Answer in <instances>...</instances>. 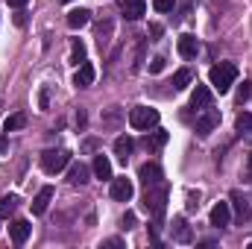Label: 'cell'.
Wrapping results in <instances>:
<instances>
[{"label":"cell","mask_w":252,"mask_h":249,"mask_svg":"<svg viewBox=\"0 0 252 249\" xmlns=\"http://www.w3.org/2000/svg\"><path fill=\"white\" fill-rule=\"evenodd\" d=\"M164 141H167V132H156V138H153V141L147 138V150H156V147H161Z\"/></svg>","instance_id":"484cf974"},{"label":"cell","mask_w":252,"mask_h":249,"mask_svg":"<svg viewBox=\"0 0 252 249\" xmlns=\"http://www.w3.org/2000/svg\"><path fill=\"white\" fill-rule=\"evenodd\" d=\"M62 3H70V0H62Z\"/></svg>","instance_id":"74e56055"},{"label":"cell","mask_w":252,"mask_h":249,"mask_svg":"<svg viewBox=\"0 0 252 249\" xmlns=\"http://www.w3.org/2000/svg\"><path fill=\"white\" fill-rule=\"evenodd\" d=\"M88 21H91V12H88V9H73V12H67V27H70V30H82Z\"/></svg>","instance_id":"4fadbf2b"},{"label":"cell","mask_w":252,"mask_h":249,"mask_svg":"<svg viewBox=\"0 0 252 249\" xmlns=\"http://www.w3.org/2000/svg\"><path fill=\"white\" fill-rule=\"evenodd\" d=\"M190 79H193V73H190L188 67H182V70H176V73H173V88H176V91H182V88H188V85H190Z\"/></svg>","instance_id":"ffe728a7"},{"label":"cell","mask_w":252,"mask_h":249,"mask_svg":"<svg viewBox=\"0 0 252 249\" xmlns=\"http://www.w3.org/2000/svg\"><path fill=\"white\" fill-rule=\"evenodd\" d=\"M118 121H121V112H118V109H112V112L103 118V124H106V126H115Z\"/></svg>","instance_id":"f1b7e54d"},{"label":"cell","mask_w":252,"mask_h":249,"mask_svg":"<svg viewBox=\"0 0 252 249\" xmlns=\"http://www.w3.org/2000/svg\"><path fill=\"white\" fill-rule=\"evenodd\" d=\"M158 124V112L156 109H147V106H135L129 112V126L132 129H150V126Z\"/></svg>","instance_id":"3957f363"},{"label":"cell","mask_w":252,"mask_h":249,"mask_svg":"<svg viewBox=\"0 0 252 249\" xmlns=\"http://www.w3.org/2000/svg\"><path fill=\"white\" fill-rule=\"evenodd\" d=\"M217 124H220V112L205 106V115H202V118H196V132H199V135H208Z\"/></svg>","instance_id":"ba28073f"},{"label":"cell","mask_w":252,"mask_h":249,"mask_svg":"<svg viewBox=\"0 0 252 249\" xmlns=\"http://www.w3.org/2000/svg\"><path fill=\"white\" fill-rule=\"evenodd\" d=\"M121 223H124V229L129 232V229H135V223H138V217H135L132 211H126V214H124V220H121Z\"/></svg>","instance_id":"83f0119b"},{"label":"cell","mask_w":252,"mask_h":249,"mask_svg":"<svg viewBox=\"0 0 252 249\" xmlns=\"http://www.w3.org/2000/svg\"><path fill=\"white\" fill-rule=\"evenodd\" d=\"M132 193H135V187L129 179H112V199H118V202H129L132 199Z\"/></svg>","instance_id":"52a82bcc"},{"label":"cell","mask_w":252,"mask_h":249,"mask_svg":"<svg viewBox=\"0 0 252 249\" xmlns=\"http://www.w3.org/2000/svg\"><path fill=\"white\" fill-rule=\"evenodd\" d=\"M173 238L179 244H188L190 241V229H188V223H185V217H176L173 220Z\"/></svg>","instance_id":"e0dca14e"},{"label":"cell","mask_w":252,"mask_h":249,"mask_svg":"<svg viewBox=\"0 0 252 249\" xmlns=\"http://www.w3.org/2000/svg\"><path fill=\"white\" fill-rule=\"evenodd\" d=\"M190 106H193V109H205V106H211V91H208L205 85H196L193 94H190Z\"/></svg>","instance_id":"5bb4252c"},{"label":"cell","mask_w":252,"mask_h":249,"mask_svg":"<svg viewBox=\"0 0 252 249\" xmlns=\"http://www.w3.org/2000/svg\"><path fill=\"white\" fill-rule=\"evenodd\" d=\"M67 182H70V185H85V182H88V167H85V164H73L70 173H67Z\"/></svg>","instance_id":"ac0fdd59"},{"label":"cell","mask_w":252,"mask_h":249,"mask_svg":"<svg viewBox=\"0 0 252 249\" xmlns=\"http://www.w3.org/2000/svg\"><path fill=\"white\" fill-rule=\"evenodd\" d=\"M70 164V153L67 150H47L44 156H41V167L47 170V173H59Z\"/></svg>","instance_id":"277c9868"},{"label":"cell","mask_w":252,"mask_h":249,"mask_svg":"<svg viewBox=\"0 0 252 249\" xmlns=\"http://www.w3.org/2000/svg\"><path fill=\"white\" fill-rule=\"evenodd\" d=\"M6 150H9V138H0V156H3Z\"/></svg>","instance_id":"836d02e7"},{"label":"cell","mask_w":252,"mask_h":249,"mask_svg":"<svg viewBox=\"0 0 252 249\" xmlns=\"http://www.w3.org/2000/svg\"><path fill=\"white\" fill-rule=\"evenodd\" d=\"M235 126H238V132H252V115L250 112H241L238 121H235Z\"/></svg>","instance_id":"cb8c5ba5"},{"label":"cell","mask_w":252,"mask_h":249,"mask_svg":"<svg viewBox=\"0 0 252 249\" xmlns=\"http://www.w3.org/2000/svg\"><path fill=\"white\" fill-rule=\"evenodd\" d=\"M94 76H97L94 64L82 62V64H79V70H76V76H73V85H76V88H88V85L94 82Z\"/></svg>","instance_id":"9c48e42d"},{"label":"cell","mask_w":252,"mask_h":249,"mask_svg":"<svg viewBox=\"0 0 252 249\" xmlns=\"http://www.w3.org/2000/svg\"><path fill=\"white\" fill-rule=\"evenodd\" d=\"M164 202H167V187L164 185L147 187V193H144V208H147L156 220H161V214H164Z\"/></svg>","instance_id":"7a4b0ae2"},{"label":"cell","mask_w":252,"mask_h":249,"mask_svg":"<svg viewBox=\"0 0 252 249\" xmlns=\"http://www.w3.org/2000/svg\"><path fill=\"white\" fill-rule=\"evenodd\" d=\"M70 62H73V64L85 62V44H82L79 38H73V44H70Z\"/></svg>","instance_id":"44dd1931"},{"label":"cell","mask_w":252,"mask_h":249,"mask_svg":"<svg viewBox=\"0 0 252 249\" xmlns=\"http://www.w3.org/2000/svg\"><path fill=\"white\" fill-rule=\"evenodd\" d=\"M50 199H53V187L44 185L38 193H35V199H32V214H44L47 205H50Z\"/></svg>","instance_id":"30bf717a"},{"label":"cell","mask_w":252,"mask_h":249,"mask_svg":"<svg viewBox=\"0 0 252 249\" xmlns=\"http://www.w3.org/2000/svg\"><path fill=\"white\" fill-rule=\"evenodd\" d=\"M9 232H12V241H15V244L21 247V244H24V241L30 238V232H32V226H30L27 220H15V223L9 226Z\"/></svg>","instance_id":"7c38bea8"},{"label":"cell","mask_w":252,"mask_h":249,"mask_svg":"<svg viewBox=\"0 0 252 249\" xmlns=\"http://www.w3.org/2000/svg\"><path fill=\"white\" fill-rule=\"evenodd\" d=\"M247 176L252 179V153H250V158H247Z\"/></svg>","instance_id":"d590c367"},{"label":"cell","mask_w":252,"mask_h":249,"mask_svg":"<svg viewBox=\"0 0 252 249\" xmlns=\"http://www.w3.org/2000/svg\"><path fill=\"white\" fill-rule=\"evenodd\" d=\"M94 176L97 179H112V161L106 156H97L94 158Z\"/></svg>","instance_id":"2e32d148"},{"label":"cell","mask_w":252,"mask_h":249,"mask_svg":"<svg viewBox=\"0 0 252 249\" xmlns=\"http://www.w3.org/2000/svg\"><path fill=\"white\" fill-rule=\"evenodd\" d=\"M138 179H141V185L144 187L161 185V167H158L156 161H147V164L138 167Z\"/></svg>","instance_id":"5b68a950"},{"label":"cell","mask_w":252,"mask_h":249,"mask_svg":"<svg viewBox=\"0 0 252 249\" xmlns=\"http://www.w3.org/2000/svg\"><path fill=\"white\" fill-rule=\"evenodd\" d=\"M132 150H135V141L129 138V135H121L118 141H115V156L121 158V161H129V156H132Z\"/></svg>","instance_id":"8fae6325"},{"label":"cell","mask_w":252,"mask_h":249,"mask_svg":"<svg viewBox=\"0 0 252 249\" xmlns=\"http://www.w3.org/2000/svg\"><path fill=\"white\" fill-rule=\"evenodd\" d=\"M250 94H252L250 82H244V85H241V91H238V103H244V100H250Z\"/></svg>","instance_id":"f546056e"},{"label":"cell","mask_w":252,"mask_h":249,"mask_svg":"<svg viewBox=\"0 0 252 249\" xmlns=\"http://www.w3.org/2000/svg\"><path fill=\"white\" fill-rule=\"evenodd\" d=\"M161 67H164V59H161V56H156V59L150 62V70H153V73H158Z\"/></svg>","instance_id":"4dcf8cb0"},{"label":"cell","mask_w":252,"mask_h":249,"mask_svg":"<svg viewBox=\"0 0 252 249\" xmlns=\"http://www.w3.org/2000/svg\"><path fill=\"white\" fill-rule=\"evenodd\" d=\"M129 3H135V0H121V6H129Z\"/></svg>","instance_id":"8d00e7d4"},{"label":"cell","mask_w":252,"mask_h":249,"mask_svg":"<svg viewBox=\"0 0 252 249\" xmlns=\"http://www.w3.org/2000/svg\"><path fill=\"white\" fill-rule=\"evenodd\" d=\"M235 79H238V67L232 62H220V64L211 67V85H214V91L226 94L235 85Z\"/></svg>","instance_id":"6da1fadb"},{"label":"cell","mask_w":252,"mask_h":249,"mask_svg":"<svg viewBox=\"0 0 252 249\" xmlns=\"http://www.w3.org/2000/svg\"><path fill=\"white\" fill-rule=\"evenodd\" d=\"M176 6V0H153V9L156 12H170Z\"/></svg>","instance_id":"4316f807"},{"label":"cell","mask_w":252,"mask_h":249,"mask_svg":"<svg viewBox=\"0 0 252 249\" xmlns=\"http://www.w3.org/2000/svg\"><path fill=\"white\" fill-rule=\"evenodd\" d=\"M15 24H18V27H24V24H27V18H24V12H18V15H15Z\"/></svg>","instance_id":"d6a6232c"},{"label":"cell","mask_w":252,"mask_h":249,"mask_svg":"<svg viewBox=\"0 0 252 249\" xmlns=\"http://www.w3.org/2000/svg\"><path fill=\"white\" fill-rule=\"evenodd\" d=\"M24 126H27V115H24V112H18V115L6 118V124H3V132L9 135V132H15V129H24Z\"/></svg>","instance_id":"d6986e66"},{"label":"cell","mask_w":252,"mask_h":249,"mask_svg":"<svg viewBox=\"0 0 252 249\" xmlns=\"http://www.w3.org/2000/svg\"><path fill=\"white\" fill-rule=\"evenodd\" d=\"M211 226H217V229H223V226H229V220H232V205L229 202H217L214 208H211Z\"/></svg>","instance_id":"8992f818"},{"label":"cell","mask_w":252,"mask_h":249,"mask_svg":"<svg viewBox=\"0 0 252 249\" xmlns=\"http://www.w3.org/2000/svg\"><path fill=\"white\" fill-rule=\"evenodd\" d=\"M144 9H147V6H144V0H135V3L124 6V12H126V18H129V21H138V18L144 15Z\"/></svg>","instance_id":"7402d4cb"},{"label":"cell","mask_w":252,"mask_h":249,"mask_svg":"<svg viewBox=\"0 0 252 249\" xmlns=\"http://www.w3.org/2000/svg\"><path fill=\"white\" fill-rule=\"evenodd\" d=\"M232 199H235V208H238V214H241V217H247V214H250V205H247V199H241V193H232Z\"/></svg>","instance_id":"d4e9b609"},{"label":"cell","mask_w":252,"mask_h":249,"mask_svg":"<svg viewBox=\"0 0 252 249\" xmlns=\"http://www.w3.org/2000/svg\"><path fill=\"white\" fill-rule=\"evenodd\" d=\"M9 6H15V9H21V6H27V0H9Z\"/></svg>","instance_id":"e575fe53"},{"label":"cell","mask_w":252,"mask_h":249,"mask_svg":"<svg viewBox=\"0 0 252 249\" xmlns=\"http://www.w3.org/2000/svg\"><path fill=\"white\" fill-rule=\"evenodd\" d=\"M161 32H164V30H161V24H153V27H150V35H153V41H158V35H161Z\"/></svg>","instance_id":"1f68e13d"},{"label":"cell","mask_w":252,"mask_h":249,"mask_svg":"<svg viewBox=\"0 0 252 249\" xmlns=\"http://www.w3.org/2000/svg\"><path fill=\"white\" fill-rule=\"evenodd\" d=\"M18 208V196H0V217H9Z\"/></svg>","instance_id":"603a6c76"},{"label":"cell","mask_w":252,"mask_h":249,"mask_svg":"<svg viewBox=\"0 0 252 249\" xmlns=\"http://www.w3.org/2000/svg\"><path fill=\"white\" fill-rule=\"evenodd\" d=\"M176 47H179V56H182V59H193V56H196V38H193V35H182Z\"/></svg>","instance_id":"9a60e30c"}]
</instances>
